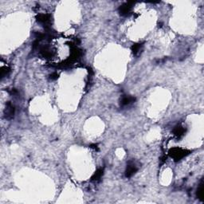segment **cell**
I'll list each match as a JSON object with an SVG mask.
<instances>
[{
	"label": "cell",
	"instance_id": "cell-13",
	"mask_svg": "<svg viewBox=\"0 0 204 204\" xmlns=\"http://www.w3.org/2000/svg\"><path fill=\"white\" fill-rule=\"evenodd\" d=\"M58 77V74L57 73H52V74L50 75V79L52 80L57 79Z\"/></svg>",
	"mask_w": 204,
	"mask_h": 204
},
{
	"label": "cell",
	"instance_id": "cell-10",
	"mask_svg": "<svg viewBox=\"0 0 204 204\" xmlns=\"http://www.w3.org/2000/svg\"><path fill=\"white\" fill-rule=\"evenodd\" d=\"M197 197L200 199L201 201H203V183L201 182L199 184V187L197 190Z\"/></svg>",
	"mask_w": 204,
	"mask_h": 204
},
{
	"label": "cell",
	"instance_id": "cell-12",
	"mask_svg": "<svg viewBox=\"0 0 204 204\" xmlns=\"http://www.w3.org/2000/svg\"><path fill=\"white\" fill-rule=\"evenodd\" d=\"M0 75H1V78L3 79V77H7L9 73H10V69L8 68V67H7V66H4V67H2L1 68V71H0Z\"/></svg>",
	"mask_w": 204,
	"mask_h": 204
},
{
	"label": "cell",
	"instance_id": "cell-1",
	"mask_svg": "<svg viewBox=\"0 0 204 204\" xmlns=\"http://www.w3.org/2000/svg\"><path fill=\"white\" fill-rule=\"evenodd\" d=\"M171 157L174 159L175 160H179L182 158H183L184 156L189 154V151L182 149V148H173L170 151Z\"/></svg>",
	"mask_w": 204,
	"mask_h": 204
},
{
	"label": "cell",
	"instance_id": "cell-11",
	"mask_svg": "<svg viewBox=\"0 0 204 204\" xmlns=\"http://www.w3.org/2000/svg\"><path fill=\"white\" fill-rule=\"evenodd\" d=\"M142 46H143V45H142L141 43H136V44H134L132 46V53H134V54H137L140 51Z\"/></svg>",
	"mask_w": 204,
	"mask_h": 204
},
{
	"label": "cell",
	"instance_id": "cell-2",
	"mask_svg": "<svg viewBox=\"0 0 204 204\" xmlns=\"http://www.w3.org/2000/svg\"><path fill=\"white\" fill-rule=\"evenodd\" d=\"M135 3L133 2H129V3H126L121 5L120 8H119V13L120 14L123 16L125 15H128L132 10V5Z\"/></svg>",
	"mask_w": 204,
	"mask_h": 204
},
{
	"label": "cell",
	"instance_id": "cell-5",
	"mask_svg": "<svg viewBox=\"0 0 204 204\" xmlns=\"http://www.w3.org/2000/svg\"><path fill=\"white\" fill-rule=\"evenodd\" d=\"M37 21L38 23H42L43 25H47L50 22V16L49 14H40L36 17Z\"/></svg>",
	"mask_w": 204,
	"mask_h": 204
},
{
	"label": "cell",
	"instance_id": "cell-7",
	"mask_svg": "<svg viewBox=\"0 0 204 204\" xmlns=\"http://www.w3.org/2000/svg\"><path fill=\"white\" fill-rule=\"evenodd\" d=\"M40 52L42 53V55L46 58H49L52 56V52H51V50L49 49L48 46H43V47H42L40 49Z\"/></svg>",
	"mask_w": 204,
	"mask_h": 204
},
{
	"label": "cell",
	"instance_id": "cell-6",
	"mask_svg": "<svg viewBox=\"0 0 204 204\" xmlns=\"http://www.w3.org/2000/svg\"><path fill=\"white\" fill-rule=\"evenodd\" d=\"M136 101V98L134 97L131 96H125L120 101V105L121 106H127L129 105L130 104H132Z\"/></svg>",
	"mask_w": 204,
	"mask_h": 204
},
{
	"label": "cell",
	"instance_id": "cell-8",
	"mask_svg": "<svg viewBox=\"0 0 204 204\" xmlns=\"http://www.w3.org/2000/svg\"><path fill=\"white\" fill-rule=\"evenodd\" d=\"M103 174H104V169L103 168H100L93 174V175L91 178V180L92 181H98V180L101 179V178L102 177Z\"/></svg>",
	"mask_w": 204,
	"mask_h": 204
},
{
	"label": "cell",
	"instance_id": "cell-3",
	"mask_svg": "<svg viewBox=\"0 0 204 204\" xmlns=\"http://www.w3.org/2000/svg\"><path fill=\"white\" fill-rule=\"evenodd\" d=\"M14 112H15L14 106L10 102H8L7 104V107H6V109H5V111H4V115H5L6 119H7V120H11V119L14 117Z\"/></svg>",
	"mask_w": 204,
	"mask_h": 204
},
{
	"label": "cell",
	"instance_id": "cell-4",
	"mask_svg": "<svg viewBox=\"0 0 204 204\" xmlns=\"http://www.w3.org/2000/svg\"><path fill=\"white\" fill-rule=\"evenodd\" d=\"M138 168L136 166V164L134 163H132L130 162L129 164H128V167L126 168V171H125V176L127 178H129L132 176L133 175L135 174L136 172L137 171Z\"/></svg>",
	"mask_w": 204,
	"mask_h": 204
},
{
	"label": "cell",
	"instance_id": "cell-9",
	"mask_svg": "<svg viewBox=\"0 0 204 204\" xmlns=\"http://www.w3.org/2000/svg\"><path fill=\"white\" fill-rule=\"evenodd\" d=\"M185 131H186V129L183 127L179 125V126L175 128L174 130H173V133H174L175 136H176L178 137H180V136H182L184 134Z\"/></svg>",
	"mask_w": 204,
	"mask_h": 204
}]
</instances>
